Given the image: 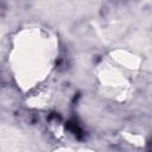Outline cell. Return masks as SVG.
I'll return each instance as SVG.
<instances>
[{"mask_svg": "<svg viewBox=\"0 0 152 152\" xmlns=\"http://www.w3.org/2000/svg\"><path fill=\"white\" fill-rule=\"evenodd\" d=\"M53 49L49 34L40 30H30L27 34L18 37L12 59L20 83L30 88L49 74Z\"/></svg>", "mask_w": 152, "mask_h": 152, "instance_id": "6da1fadb", "label": "cell"}]
</instances>
